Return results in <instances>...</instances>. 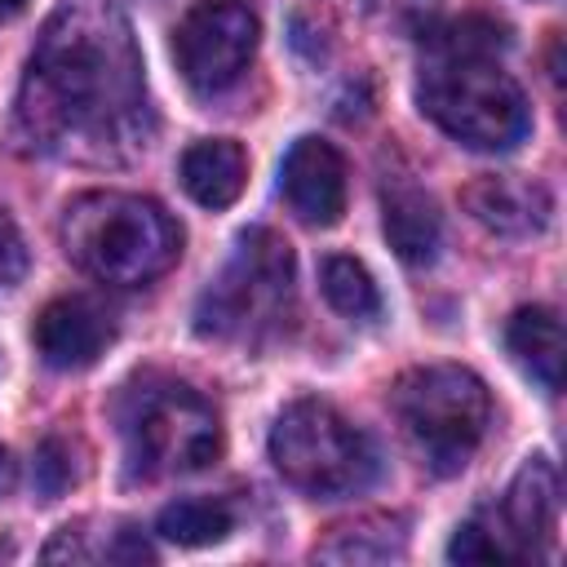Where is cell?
<instances>
[{"label": "cell", "instance_id": "obj_3", "mask_svg": "<svg viewBox=\"0 0 567 567\" xmlns=\"http://www.w3.org/2000/svg\"><path fill=\"white\" fill-rule=\"evenodd\" d=\"M292 284V248L266 226L244 230L230 261L217 270V279L204 288L195 306V332L213 341L261 346L288 328L297 301Z\"/></svg>", "mask_w": 567, "mask_h": 567}, {"label": "cell", "instance_id": "obj_12", "mask_svg": "<svg viewBox=\"0 0 567 567\" xmlns=\"http://www.w3.org/2000/svg\"><path fill=\"white\" fill-rule=\"evenodd\" d=\"M558 505H563L558 470L545 456H532L514 474V483H509V492H505V501H501L496 514L509 527V536L518 540V549L527 558H536V554L549 549V540L558 532Z\"/></svg>", "mask_w": 567, "mask_h": 567}, {"label": "cell", "instance_id": "obj_16", "mask_svg": "<svg viewBox=\"0 0 567 567\" xmlns=\"http://www.w3.org/2000/svg\"><path fill=\"white\" fill-rule=\"evenodd\" d=\"M230 527H235V509L221 496H182V501L164 505L155 518V532L173 545H186V549L217 545L230 536Z\"/></svg>", "mask_w": 567, "mask_h": 567}, {"label": "cell", "instance_id": "obj_14", "mask_svg": "<svg viewBox=\"0 0 567 567\" xmlns=\"http://www.w3.org/2000/svg\"><path fill=\"white\" fill-rule=\"evenodd\" d=\"M248 155L230 137H204L182 155V186L199 208H230L244 190Z\"/></svg>", "mask_w": 567, "mask_h": 567}, {"label": "cell", "instance_id": "obj_4", "mask_svg": "<svg viewBox=\"0 0 567 567\" xmlns=\"http://www.w3.org/2000/svg\"><path fill=\"white\" fill-rule=\"evenodd\" d=\"M416 102L447 137L474 151H514L532 128L527 97L496 53H430Z\"/></svg>", "mask_w": 567, "mask_h": 567}, {"label": "cell", "instance_id": "obj_11", "mask_svg": "<svg viewBox=\"0 0 567 567\" xmlns=\"http://www.w3.org/2000/svg\"><path fill=\"white\" fill-rule=\"evenodd\" d=\"M461 204L478 226H487L501 239L540 235L549 221V190L527 177H478L461 190Z\"/></svg>", "mask_w": 567, "mask_h": 567}, {"label": "cell", "instance_id": "obj_17", "mask_svg": "<svg viewBox=\"0 0 567 567\" xmlns=\"http://www.w3.org/2000/svg\"><path fill=\"white\" fill-rule=\"evenodd\" d=\"M319 284H323V297L332 301L337 315H346V319H377L381 315V292H377L372 275L363 270V261L328 257Z\"/></svg>", "mask_w": 567, "mask_h": 567}, {"label": "cell", "instance_id": "obj_8", "mask_svg": "<svg viewBox=\"0 0 567 567\" xmlns=\"http://www.w3.org/2000/svg\"><path fill=\"white\" fill-rule=\"evenodd\" d=\"M257 35H261V22L248 4L195 0L173 31V58L182 80L204 97L226 93L248 71L257 53Z\"/></svg>", "mask_w": 567, "mask_h": 567}, {"label": "cell", "instance_id": "obj_10", "mask_svg": "<svg viewBox=\"0 0 567 567\" xmlns=\"http://www.w3.org/2000/svg\"><path fill=\"white\" fill-rule=\"evenodd\" d=\"M279 190L306 226H337L346 213V159L323 137H297L279 168Z\"/></svg>", "mask_w": 567, "mask_h": 567}, {"label": "cell", "instance_id": "obj_5", "mask_svg": "<svg viewBox=\"0 0 567 567\" xmlns=\"http://www.w3.org/2000/svg\"><path fill=\"white\" fill-rule=\"evenodd\" d=\"M270 461L284 483L319 501L359 496L381 474L377 443L323 399H297L275 416Z\"/></svg>", "mask_w": 567, "mask_h": 567}, {"label": "cell", "instance_id": "obj_18", "mask_svg": "<svg viewBox=\"0 0 567 567\" xmlns=\"http://www.w3.org/2000/svg\"><path fill=\"white\" fill-rule=\"evenodd\" d=\"M447 558L452 563H523L527 554L518 549V540L509 536V527L501 523L496 509H483L474 514L447 545Z\"/></svg>", "mask_w": 567, "mask_h": 567}, {"label": "cell", "instance_id": "obj_20", "mask_svg": "<svg viewBox=\"0 0 567 567\" xmlns=\"http://www.w3.org/2000/svg\"><path fill=\"white\" fill-rule=\"evenodd\" d=\"M66 443L62 439H49L44 447H40V461H35V478H40V487L49 492V496H58L62 487H71L75 483V470L66 465Z\"/></svg>", "mask_w": 567, "mask_h": 567}, {"label": "cell", "instance_id": "obj_15", "mask_svg": "<svg viewBox=\"0 0 567 567\" xmlns=\"http://www.w3.org/2000/svg\"><path fill=\"white\" fill-rule=\"evenodd\" d=\"M505 341L509 354L540 381L545 394H558V377H563V319L549 306H523L509 315L505 323Z\"/></svg>", "mask_w": 567, "mask_h": 567}, {"label": "cell", "instance_id": "obj_1", "mask_svg": "<svg viewBox=\"0 0 567 567\" xmlns=\"http://www.w3.org/2000/svg\"><path fill=\"white\" fill-rule=\"evenodd\" d=\"M18 133L71 164H124L151 146L146 71L115 0H62L49 13L18 89Z\"/></svg>", "mask_w": 567, "mask_h": 567}, {"label": "cell", "instance_id": "obj_2", "mask_svg": "<svg viewBox=\"0 0 567 567\" xmlns=\"http://www.w3.org/2000/svg\"><path fill=\"white\" fill-rule=\"evenodd\" d=\"M66 257L111 288H142L182 257V226L142 195L84 190L62 208Z\"/></svg>", "mask_w": 567, "mask_h": 567}, {"label": "cell", "instance_id": "obj_13", "mask_svg": "<svg viewBox=\"0 0 567 567\" xmlns=\"http://www.w3.org/2000/svg\"><path fill=\"white\" fill-rule=\"evenodd\" d=\"M381 226H385L390 248H394L408 266H430V261L439 257L443 221H439L434 199H430L421 186H412V182H394V186H385V199H381Z\"/></svg>", "mask_w": 567, "mask_h": 567}, {"label": "cell", "instance_id": "obj_19", "mask_svg": "<svg viewBox=\"0 0 567 567\" xmlns=\"http://www.w3.org/2000/svg\"><path fill=\"white\" fill-rule=\"evenodd\" d=\"M403 554V532L399 523H385V518H363V523H350V527H337V540L319 549V558H341V563H363V558H399Z\"/></svg>", "mask_w": 567, "mask_h": 567}, {"label": "cell", "instance_id": "obj_22", "mask_svg": "<svg viewBox=\"0 0 567 567\" xmlns=\"http://www.w3.org/2000/svg\"><path fill=\"white\" fill-rule=\"evenodd\" d=\"M13 478H18V465H13V456L0 447V496L13 487Z\"/></svg>", "mask_w": 567, "mask_h": 567}, {"label": "cell", "instance_id": "obj_9", "mask_svg": "<svg viewBox=\"0 0 567 567\" xmlns=\"http://www.w3.org/2000/svg\"><path fill=\"white\" fill-rule=\"evenodd\" d=\"M35 354L58 372H80L115 341V319L93 297H58L35 315Z\"/></svg>", "mask_w": 567, "mask_h": 567}, {"label": "cell", "instance_id": "obj_23", "mask_svg": "<svg viewBox=\"0 0 567 567\" xmlns=\"http://www.w3.org/2000/svg\"><path fill=\"white\" fill-rule=\"evenodd\" d=\"M31 0H0V22H9V18H18L22 9H27Z\"/></svg>", "mask_w": 567, "mask_h": 567}, {"label": "cell", "instance_id": "obj_6", "mask_svg": "<svg viewBox=\"0 0 567 567\" xmlns=\"http://www.w3.org/2000/svg\"><path fill=\"white\" fill-rule=\"evenodd\" d=\"M390 408L434 474L465 470L492 421L487 385L461 363L408 368L390 390Z\"/></svg>", "mask_w": 567, "mask_h": 567}, {"label": "cell", "instance_id": "obj_21", "mask_svg": "<svg viewBox=\"0 0 567 567\" xmlns=\"http://www.w3.org/2000/svg\"><path fill=\"white\" fill-rule=\"evenodd\" d=\"M27 275V244L13 217L0 208V284H18Z\"/></svg>", "mask_w": 567, "mask_h": 567}, {"label": "cell", "instance_id": "obj_7", "mask_svg": "<svg viewBox=\"0 0 567 567\" xmlns=\"http://www.w3.org/2000/svg\"><path fill=\"white\" fill-rule=\"evenodd\" d=\"M120 434L142 478L195 474L221 456V421L213 403L182 381H142L120 399Z\"/></svg>", "mask_w": 567, "mask_h": 567}]
</instances>
